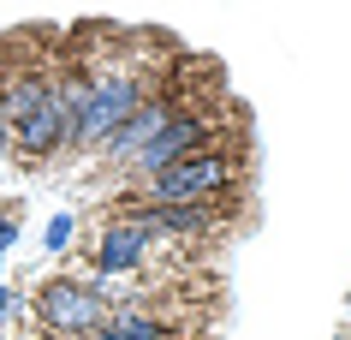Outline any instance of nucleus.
I'll use <instances>...</instances> for the list:
<instances>
[{"instance_id": "nucleus-3", "label": "nucleus", "mask_w": 351, "mask_h": 340, "mask_svg": "<svg viewBox=\"0 0 351 340\" xmlns=\"http://www.w3.org/2000/svg\"><path fill=\"white\" fill-rule=\"evenodd\" d=\"M149 102V84L143 72L131 66V60H119V66H108V72H90V102H84V113L72 120V132H66V150H101L119 126H125L131 113Z\"/></svg>"}, {"instance_id": "nucleus-14", "label": "nucleus", "mask_w": 351, "mask_h": 340, "mask_svg": "<svg viewBox=\"0 0 351 340\" xmlns=\"http://www.w3.org/2000/svg\"><path fill=\"white\" fill-rule=\"evenodd\" d=\"M0 269H6V257H0Z\"/></svg>"}, {"instance_id": "nucleus-9", "label": "nucleus", "mask_w": 351, "mask_h": 340, "mask_svg": "<svg viewBox=\"0 0 351 340\" xmlns=\"http://www.w3.org/2000/svg\"><path fill=\"white\" fill-rule=\"evenodd\" d=\"M95 340H179V328H173L167 317H155L149 299H119L108 317H101Z\"/></svg>"}, {"instance_id": "nucleus-12", "label": "nucleus", "mask_w": 351, "mask_h": 340, "mask_svg": "<svg viewBox=\"0 0 351 340\" xmlns=\"http://www.w3.org/2000/svg\"><path fill=\"white\" fill-rule=\"evenodd\" d=\"M12 310H24V299H19V286H6V281H0V322L12 317Z\"/></svg>"}, {"instance_id": "nucleus-7", "label": "nucleus", "mask_w": 351, "mask_h": 340, "mask_svg": "<svg viewBox=\"0 0 351 340\" xmlns=\"http://www.w3.org/2000/svg\"><path fill=\"white\" fill-rule=\"evenodd\" d=\"M60 150H66V108H60V95L48 90L24 120H12V155L36 168V161H54Z\"/></svg>"}, {"instance_id": "nucleus-4", "label": "nucleus", "mask_w": 351, "mask_h": 340, "mask_svg": "<svg viewBox=\"0 0 351 340\" xmlns=\"http://www.w3.org/2000/svg\"><path fill=\"white\" fill-rule=\"evenodd\" d=\"M221 113H208V108H179L173 113V120H167L161 132L149 137L143 150L131 155L125 168L137 173V179H149V173H161V168H173V161H185V155H197V150H215V144H221Z\"/></svg>"}, {"instance_id": "nucleus-11", "label": "nucleus", "mask_w": 351, "mask_h": 340, "mask_svg": "<svg viewBox=\"0 0 351 340\" xmlns=\"http://www.w3.org/2000/svg\"><path fill=\"white\" fill-rule=\"evenodd\" d=\"M19 233H24V215H19L12 203H0V257L19 245Z\"/></svg>"}, {"instance_id": "nucleus-10", "label": "nucleus", "mask_w": 351, "mask_h": 340, "mask_svg": "<svg viewBox=\"0 0 351 340\" xmlns=\"http://www.w3.org/2000/svg\"><path fill=\"white\" fill-rule=\"evenodd\" d=\"M72 245H77V215H72V209L48 215V227H42V251H48V257H66Z\"/></svg>"}, {"instance_id": "nucleus-1", "label": "nucleus", "mask_w": 351, "mask_h": 340, "mask_svg": "<svg viewBox=\"0 0 351 340\" xmlns=\"http://www.w3.org/2000/svg\"><path fill=\"white\" fill-rule=\"evenodd\" d=\"M244 185V155H232L226 144L197 150L173 168L149 173L125 191V203H226V191Z\"/></svg>"}, {"instance_id": "nucleus-6", "label": "nucleus", "mask_w": 351, "mask_h": 340, "mask_svg": "<svg viewBox=\"0 0 351 340\" xmlns=\"http://www.w3.org/2000/svg\"><path fill=\"white\" fill-rule=\"evenodd\" d=\"M149 251H155V233H143V227L125 221V215H113V221L95 233L90 275H95V281H125V275H143V269H149Z\"/></svg>"}, {"instance_id": "nucleus-8", "label": "nucleus", "mask_w": 351, "mask_h": 340, "mask_svg": "<svg viewBox=\"0 0 351 340\" xmlns=\"http://www.w3.org/2000/svg\"><path fill=\"white\" fill-rule=\"evenodd\" d=\"M179 108H185V102H179L173 90H149V102H143L137 113H131V120H125V126H119V132H113L95 155H101V161H113V168H125L131 155L143 150V144H149L155 132H161V126H167V120H173Z\"/></svg>"}, {"instance_id": "nucleus-13", "label": "nucleus", "mask_w": 351, "mask_h": 340, "mask_svg": "<svg viewBox=\"0 0 351 340\" xmlns=\"http://www.w3.org/2000/svg\"><path fill=\"white\" fill-rule=\"evenodd\" d=\"M12 155V126H6V102H0V161Z\"/></svg>"}, {"instance_id": "nucleus-2", "label": "nucleus", "mask_w": 351, "mask_h": 340, "mask_svg": "<svg viewBox=\"0 0 351 340\" xmlns=\"http://www.w3.org/2000/svg\"><path fill=\"white\" fill-rule=\"evenodd\" d=\"M24 304H30V317H36L42 335L95 340L101 317L113 310V293H108V281H95V275H48V281H36V293Z\"/></svg>"}, {"instance_id": "nucleus-5", "label": "nucleus", "mask_w": 351, "mask_h": 340, "mask_svg": "<svg viewBox=\"0 0 351 340\" xmlns=\"http://www.w3.org/2000/svg\"><path fill=\"white\" fill-rule=\"evenodd\" d=\"M125 221H137L143 233H173V239H215L226 233V203H125Z\"/></svg>"}]
</instances>
